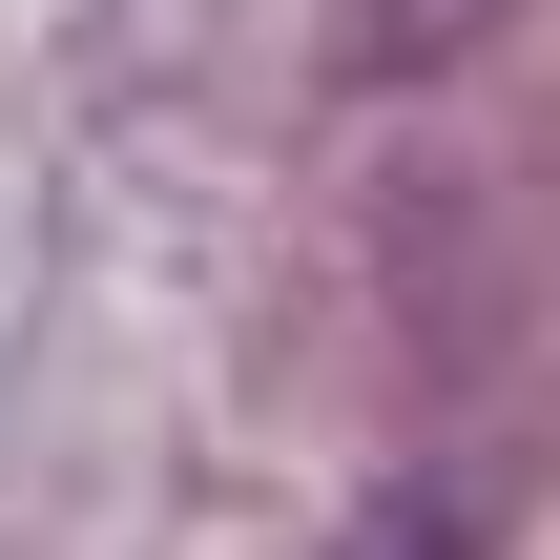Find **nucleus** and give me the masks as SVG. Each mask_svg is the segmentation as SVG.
Segmentation results:
<instances>
[{"instance_id": "obj_1", "label": "nucleus", "mask_w": 560, "mask_h": 560, "mask_svg": "<svg viewBox=\"0 0 560 560\" xmlns=\"http://www.w3.org/2000/svg\"><path fill=\"white\" fill-rule=\"evenodd\" d=\"M499 0H332V83H457Z\"/></svg>"}, {"instance_id": "obj_2", "label": "nucleus", "mask_w": 560, "mask_h": 560, "mask_svg": "<svg viewBox=\"0 0 560 560\" xmlns=\"http://www.w3.org/2000/svg\"><path fill=\"white\" fill-rule=\"evenodd\" d=\"M332 560H499V520H478L457 478H395V499H374V520H353Z\"/></svg>"}]
</instances>
